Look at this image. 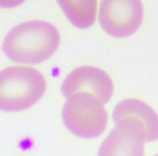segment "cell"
Masks as SVG:
<instances>
[{"mask_svg": "<svg viewBox=\"0 0 158 156\" xmlns=\"http://www.w3.org/2000/svg\"><path fill=\"white\" fill-rule=\"evenodd\" d=\"M103 141L100 155H143L146 142L145 127L134 116H125Z\"/></svg>", "mask_w": 158, "mask_h": 156, "instance_id": "cell-5", "label": "cell"}, {"mask_svg": "<svg viewBox=\"0 0 158 156\" xmlns=\"http://www.w3.org/2000/svg\"><path fill=\"white\" fill-rule=\"evenodd\" d=\"M61 41L54 25L44 21H28L7 34L2 51L9 60L20 64H39L50 59Z\"/></svg>", "mask_w": 158, "mask_h": 156, "instance_id": "cell-1", "label": "cell"}, {"mask_svg": "<svg viewBox=\"0 0 158 156\" xmlns=\"http://www.w3.org/2000/svg\"><path fill=\"white\" fill-rule=\"evenodd\" d=\"M66 18L75 27L86 29L94 24L97 0H56Z\"/></svg>", "mask_w": 158, "mask_h": 156, "instance_id": "cell-8", "label": "cell"}, {"mask_svg": "<svg viewBox=\"0 0 158 156\" xmlns=\"http://www.w3.org/2000/svg\"><path fill=\"white\" fill-rule=\"evenodd\" d=\"M141 0H102L99 22L106 34L116 38L133 35L143 21Z\"/></svg>", "mask_w": 158, "mask_h": 156, "instance_id": "cell-4", "label": "cell"}, {"mask_svg": "<svg viewBox=\"0 0 158 156\" xmlns=\"http://www.w3.org/2000/svg\"><path fill=\"white\" fill-rule=\"evenodd\" d=\"M125 116H134L144 125L146 142L158 140V115L149 105L136 99L123 100L114 108V123Z\"/></svg>", "mask_w": 158, "mask_h": 156, "instance_id": "cell-7", "label": "cell"}, {"mask_svg": "<svg viewBox=\"0 0 158 156\" xmlns=\"http://www.w3.org/2000/svg\"><path fill=\"white\" fill-rule=\"evenodd\" d=\"M77 92H89L106 104L114 92V84L106 72L94 66H80L70 72L62 84L64 97Z\"/></svg>", "mask_w": 158, "mask_h": 156, "instance_id": "cell-6", "label": "cell"}, {"mask_svg": "<svg viewBox=\"0 0 158 156\" xmlns=\"http://www.w3.org/2000/svg\"><path fill=\"white\" fill-rule=\"evenodd\" d=\"M63 123L73 134L84 139H94L106 129L108 115L103 103L89 92L69 95L62 112Z\"/></svg>", "mask_w": 158, "mask_h": 156, "instance_id": "cell-3", "label": "cell"}, {"mask_svg": "<svg viewBox=\"0 0 158 156\" xmlns=\"http://www.w3.org/2000/svg\"><path fill=\"white\" fill-rule=\"evenodd\" d=\"M47 89L44 75L36 68L10 66L0 70V111L21 112L37 103Z\"/></svg>", "mask_w": 158, "mask_h": 156, "instance_id": "cell-2", "label": "cell"}, {"mask_svg": "<svg viewBox=\"0 0 158 156\" xmlns=\"http://www.w3.org/2000/svg\"><path fill=\"white\" fill-rule=\"evenodd\" d=\"M25 0H0V8L2 9H12L21 6Z\"/></svg>", "mask_w": 158, "mask_h": 156, "instance_id": "cell-9", "label": "cell"}]
</instances>
